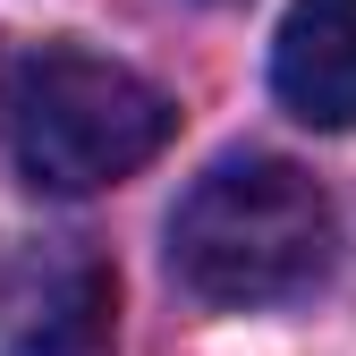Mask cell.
I'll return each mask as SVG.
<instances>
[{
	"mask_svg": "<svg viewBox=\"0 0 356 356\" xmlns=\"http://www.w3.org/2000/svg\"><path fill=\"white\" fill-rule=\"evenodd\" d=\"M331 195L280 153L212 161L170 212V272L204 305H280L331 272Z\"/></svg>",
	"mask_w": 356,
	"mask_h": 356,
	"instance_id": "cell-1",
	"label": "cell"
},
{
	"mask_svg": "<svg viewBox=\"0 0 356 356\" xmlns=\"http://www.w3.org/2000/svg\"><path fill=\"white\" fill-rule=\"evenodd\" d=\"M0 136L34 187L94 195L136 178L178 136V102L127 60H102L85 42H26L0 68Z\"/></svg>",
	"mask_w": 356,
	"mask_h": 356,
	"instance_id": "cell-2",
	"label": "cell"
},
{
	"mask_svg": "<svg viewBox=\"0 0 356 356\" xmlns=\"http://www.w3.org/2000/svg\"><path fill=\"white\" fill-rule=\"evenodd\" d=\"M111 331H119V280L94 246L51 238L17 263L0 356H111Z\"/></svg>",
	"mask_w": 356,
	"mask_h": 356,
	"instance_id": "cell-3",
	"label": "cell"
},
{
	"mask_svg": "<svg viewBox=\"0 0 356 356\" xmlns=\"http://www.w3.org/2000/svg\"><path fill=\"white\" fill-rule=\"evenodd\" d=\"M272 94L305 127H356V0H289L272 42Z\"/></svg>",
	"mask_w": 356,
	"mask_h": 356,
	"instance_id": "cell-4",
	"label": "cell"
}]
</instances>
